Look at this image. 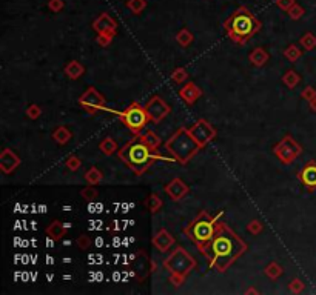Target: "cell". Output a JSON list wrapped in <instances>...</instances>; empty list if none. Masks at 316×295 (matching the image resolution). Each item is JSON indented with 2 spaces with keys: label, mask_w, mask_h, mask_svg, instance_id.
Here are the masks:
<instances>
[{
  "label": "cell",
  "mask_w": 316,
  "mask_h": 295,
  "mask_svg": "<svg viewBox=\"0 0 316 295\" xmlns=\"http://www.w3.org/2000/svg\"><path fill=\"white\" fill-rule=\"evenodd\" d=\"M245 249L247 245L239 238V235L222 221H218L216 234L204 255L208 260H212L208 263V268H216L219 272H224L245 252Z\"/></svg>",
  "instance_id": "obj_1"
},
{
  "label": "cell",
  "mask_w": 316,
  "mask_h": 295,
  "mask_svg": "<svg viewBox=\"0 0 316 295\" xmlns=\"http://www.w3.org/2000/svg\"><path fill=\"white\" fill-rule=\"evenodd\" d=\"M224 28L233 42L244 45L261 29V22L247 8L241 6L227 18Z\"/></svg>",
  "instance_id": "obj_2"
},
{
  "label": "cell",
  "mask_w": 316,
  "mask_h": 295,
  "mask_svg": "<svg viewBox=\"0 0 316 295\" xmlns=\"http://www.w3.org/2000/svg\"><path fill=\"white\" fill-rule=\"evenodd\" d=\"M119 157L130 169H133L136 174L140 175L156 161L157 154H156V149H151V148L147 143H144V140L137 136L131 142H128L122 149H119Z\"/></svg>",
  "instance_id": "obj_3"
},
{
  "label": "cell",
  "mask_w": 316,
  "mask_h": 295,
  "mask_svg": "<svg viewBox=\"0 0 316 295\" xmlns=\"http://www.w3.org/2000/svg\"><path fill=\"white\" fill-rule=\"evenodd\" d=\"M216 225H218V221L213 217H210L205 211H202L185 228V234L188 235L191 242L198 246V249L204 254L208 249L210 243H212V240L216 234Z\"/></svg>",
  "instance_id": "obj_4"
},
{
  "label": "cell",
  "mask_w": 316,
  "mask_h": 295,
  "mask_svg": "<svg viewBox=\"0 0 316 295\" xmlns=\"http://www.w3.org/2000/svg\"><path fill=\"white\" fill-rule=\"evenodd\" d=\"M165 148L179 163L185 164L193 155L201 149V145L195 140V137L190 134L188 129L179 128L178 131L167 140Z\"/></svg>",
  "instance_id": "obj_5"
},
{
  "label": "cell",
  "mask_w": 316,
  "mask_h": 295,
  "mask_svg": "<svg viewBox=\"0 0 316 295\" xmlns=\"http://www.w3.org/2000/svg\"><path fill=\"white\" fill-rule=\"evenodd\" d=\"M164 266L171 272L173 277H181V279H184V277L196 266V262L184 248H176L164 262Z\"/></svg>",
  "instance_id": "obj_6"
},
{
  "label": "cell",
  "mask_w": 316,
  "mask_h": 295,
  "mask_svg": "<svg viewBox=\"0 0 316 295\" xmlns=\"http://www.w3.org/2000/svg\"><path fill=\"white\" fill-rule=\"evenodd\" d=\"M120 117L136 136L140 134V131H142L150 120L147 109L142 108L139 103H131L124 113H120Z\"/></svg>",
  "instance_id": "obj_7"
},
{
  "label": "cell",
  "mask_w": 316,
  "mask_h": 295,
  "mask_svg": "<svg viewBox=\"0 0 316 295\" xmlns=\"http://www.w3.org/2000/svg\"><path fill=\"white\" fill-rule=\"evenodd\" d=\"M275 154L278 155V158L283 161V163H292L293 158L296 155H300L301 154V148L300 145H296L290 136H286L283 140H281L276 146H275Z\"/></svg>",
  "instance_id": "obj_8"
},
{
  "label": "cell",
  "mask_w": 316,
  "mask_h": 295,
  "mask_svg": "<svg viewBox=\"0 0 316 295\" xmlns=\"http://www.w3.org/2000/svg\"><path fill=\"white\" fill-rule=\"evenodd\" d=\"M188 131H190V134L195 137V140L201 145V148L202 146H205L210 140H212L215 136H216V131H215V128L210 125L208 122H205V120H198L195 125H193L191 128H188Z\"/></svg>",
  "instance_id": "obj_9"
},
{
  "label": "cell",
  "mask_w": 316,
  "mask_h": 295,
  "mask_svg": "<svg viewBox=\"0 0 316 295\" xmlns=\"http://www.w3.org/2000/svg\"><path fill=\"white\" fill-rule=\"evenodd\" d=\"M145 109H147V113H148L150 120H153V122H156V123H157V122H161V120H162L164 117H167L168 113H170L168 105H167L161 97H157V96H154V97H151V99L148 100Z\"/></svg>",
  "instance_id": "obj_10"
},
{
  "label": "cell",
  "mask_w": 316,
  "mask_h": 295,
  "mask_svg": "<svg viewBox=\"0 0 316 295\" xmlns=\"http://www.w3.org/2000/svg\"><path fill=\"white\" fill-rule=\"evenodd\" d=\"M103 103H105L103 97L99 94L94 88H90L80 97V105L85 106L86 109L90 111V113H93V111H96V109H103Z\"/></svg>",
  "instance_id": "obj_11"
},
{
  "label": "cell",
  "mask_w": 316,
  "mask_h": 295,
  "mask_svg": "<svg viewBox=\"0 0 316 295\" xmlns=\"http://www.w3.org/2000/svg\"><path fill=\"white\" fill-rule=\"evenodd\" d=\"M167 194L171 197V200H181L187 192H188V186L179 178H174L173 181H170L165 188Z\"/></svg>",
  "instance_id": "obj_12"
},
{
  "label": "cell",
  "mask_w": 316,
  "mask_h": 295,
  "mask_svg": "<svg viewBox=\"0 0 316 295\" xmlns=\"http://www.w3.org/2000/svg\"><path fill=\"white\" fill-rule=\"evenodd\" d=\"M301 181L307 186V189H316V163H309L300 174Z\"/></svg>",
  "instance_id": "obj_13"
},
{
  "label": "cell",
  "mask_w": 316,
  "mask_h": 295,
  "mask_svg": "<svg viewBox=\"0 0 316 295\" xmlns=\"http://www.w3.org/2000/svg\"><path fill=\"white\" fill-rule=\"evenodd\" d=\"M153 245L159 249L161 252H165L168 251L173 245H174V238L165 231V229H161L159 232H157L153 238Z\"/></svg>",
  "instance_id": "obj_14"
},
{
  "label": "cell",
  "mask_w": 316,
  "mask_h": 295,
  "mask_svg": "<svg viewBox=\"0 0 316 295\" xmlns=\"http://www.w3.org/2000/svg\"><path fill=\"white\" fill-rule=\"evenodd\" d=\"M179 94L187 103H193L195 100H198V97H201V89L195 83H188L187 86L181 89Z\"/></svg>",
  "instance_id": "obj_15"
},
{
  "label": "cell",
  "mask_w": 316,
  "mask_h": 295,
  "mask_svg": "<svg viewBox=\"0 0 316 295\" xmlns=\"http://www.w3.org/2000/svg\"><path fill=\"white\" fill-rule=\"evenodd\" d=\"M0 164H2V169L5 171V172H11L17 164H19V158H17L11 151H5L3 154H2V157H0Z\"/></svg>",
  "instance_id": "obj_16"
},
{
  "label": "cell",
  "mask_w": 316,
  "mask_h": 295,
  "mask_svg": "<svg viewBox=\"0 0 316 295\" xmlns=\"http://www.w3.org/2000/svg\"><path fill=\"white\" fill-rule=\"evenodd\" d=\"M46 234L52 238V240H60L65 235V228L60 221H52V223L46 228Z\"/></svg>",
  "instance_id": "obj_17"
},
{
  "label": "cell",
  "mask_w": 316,
  "mask_h": 295,
  "mask_svg": "<svg viewBox=\"0 0 316 295\" xmlns=\"http://www.w3.org/2000/svg\"><path fill=\"white\" fill-rule=\"evenodd\" d=\"M140 139L144 140V143H147L151 149H156L157 146H159V143H161V140H159V137H157L154 133H151V131H145L144 134H137Z\"/></svg>",
  "instance_id": "obj_18"
},
{
  "label": "cell",
  "mask_w": 316,
  "mask_h": 295,
  "mask_svg": "<svg viewBox=\"0 0 316 295\" xmlns=\"http://www.w3.org/2000/svg\"><path fill=\"white\" fill-rule=\"evenodd\" d=\"M250 60L256 65V66H261V65H264L266 60H267V54L262 51V49H255L253 54L250 55Z\"/></svg>",
  "instance_id": "obj_19"
},
{
  "label": "cell",
  "mask_w": 316,
  "mask_h": 295,
  "mask_svg": "<svg viewBox=\"0 0 316 295\" xmlns=\"http://www.w3.org/2000/svg\"><path fill=\"white\" fill-rule=\"evenodd\" d=\"M100 149L103 154H107V155H111L117 148H116V143L111 140V139H105L102 143H100Z\"/></svg>",
  "instance_id": "obj_20"
},
{
  "label": "cell",
  "mask_w": 316,
  "mask_h": 295,
  "mask_svg": "<svg viewBox=\"0 0 316 295\" xmlns=\"http://www.w3.org/2000/svg\"><path fill=\"white\" fill-rule=\"evenodd\" d=\"M147 206H148V209L154 214V212L159 211V208L162 206V201H161V198L157 197L156 194H153V195L147 200Z\"/></svg>",
  "instance_id": "obj_21"
},
{
  "label": "cell",
  "mask_w": 316,
  "mask_h": 295,
  "mask_svg": "<svg viewBox=\"0 0 316 295\" xmlns=\"http://www.w3.org/2000/svg\"><path fill=\"white\" fill-rule=\"evenodd\" d=\"M66 72L69 74V77L77 79L82 74V66L77 62H71V63H69V66L66 68Z\"/></svg>",
  "instance_id": "obj_22"
},
{
  "label": "cell",
  "mask_w": 316,
  "mask_h": 295,
  "mask_svg": "<svg viewBox=\"0 0 316 295\" xmlns=\"http://www.w3.org/2000/svg\"><path fill=\"white\" fill-rule=\"evenodd\" d=\"M283 80H284V83H286L289 88H293L298 82H300V77H298V74H295L293 71H289V72H287V76H286Z\"/></svg>",
  "instance_id": "obj_23"
},
{
  "label": "cell",
  "mask_w": 316,
  "mask_h": 295,
  "mask_svg": "<svg viewBox=\"0 0 316 295\" xmlns=\"http://www.w3.org/2000/svg\"><path fill=\"white\" fill-rule=\"evenodd\" d=\"M54 139H56L59 143H66L68 139H69V133L66 131L65 128H59L57 131L54 133Z\"/></svg>",
  "instance_id": "obj_24"
},
{
  "label": "cell",
  "mask_w": 316,
  "mask_h": 295,
  "mask_svg": "<svg viewBox=\"0 0 316 295\" xmlns=\"http://www.w3.org/2000/svg\"><path fill=\"white\" fill-rule=\"evenodd\" d=\"M85 178L88 180L90 183H93V184H94V183H97V181L102 178V175H100V172H99L96 168H91V169H90V172L85 175Z\"/></svg>",
  "instance_id": "obj_25"
},
{
  "label": "cell",
  "mask_w": 316,
  "mask_h": 295,
  "mask_svg": "<svg viewBox=\"0 0 316 295\" xmlns=\"http://www.w3.org/2000/svg\"><path fill=\"white\" fill-rule=\"evenodd\" d=\"M266 272H267V275H269V277H272V279H276V277L281 274V269L278 268V265L272 263V265L266 269Z\"/></svg>",
  "instance_id": "obj_26"
},
{
  "label": "cell",
  "mask_w": 316,
  "mask_h": 295,
  "mask_svg": "<svg viewBox=\"0 0 316 295\" xmlns=\"http://www.w3.org/2000/svg\"><path fill=\"white\" fill-rule=\"evenodd\" d=\"M187 79V71L184 69H176V72L173 74V80H176V82H182Z\"/></svg>",
  "instance_id": "obj_27"
},
{
  "label": "cell",
  "mask_w": 316,
  "mask_h": 295,
  "mask_svg": "<svg viewBox=\"0 0 316 295\" xmlns=\"http://www.w3.org/2000/svg\"><path fill=\"white\" fill-rule=\"evenodd\" d=\"M179 42H181V45H188L190 42H191V35L187 32V31H182L181 34H179Z\"/></svg>",
  "instance_id": "obj_28"
},
{
  "label": "cell",
  "mask_w": 316,
  "mask_h": 295,
  "mask_svg": "<svg viewBox=\"0 0 316 295\" xmlns=\"http://www.w3.org/2000/svg\"><path fill=\"white\" fill-rule=\"evenodd\" d=\"M249 229L253 232V234H258V231H261V225H259V221H252V225L249 226Z\"/></svg>",
  "instance_id": "obj_29"
},
{
  "label": "cell",
  "mask_w": 316,
  "mask_h": 295,
  "mask_svg": "<svg viewBox=\"0 0 316 295\" xmlns=\"http://www.w3.org/2000/svg\"><path fill=\"white\" fill-rule=\"evenodd\" d=\"M68 164H69V168H71V169H73V168L76 169V168H79V164H80V163H79L77 158H69V163H68Z\"/></svg>",
  "instance_id": "obj_30"
},
{
  "label": "cell",
  "mask_w": 316,
  "mask_h": 295,
  "mask_svg": "<svg viewBox=\"0 0 316 295\" xmlns=\"http://www.w3.org/2000/svg\"><path fill=\"white\" fill-rule=\"evenodd\" d=\"M39 114H40V109H39V108L32 106V108L29 109V116H31V117H36V116H39Z\"/></svg>",
  "instance_id": "obj_31"
},
{
  "label": "cell",
  "mask_w": 316,
  "mask_h": 295,
  "mask_svg": "<svg viewBox=\"0 0 316 295\" xmlns=\"http://www.w3.org/2000/svg\"><path fill=\"white\" fill-rule=\"evenodd\" d=\"M79 245L85 249L86 246H88V238L85 240V237H80V238H79Z\"/></svg>",
  "instance_id": "obj_32"
}]
</instances>
